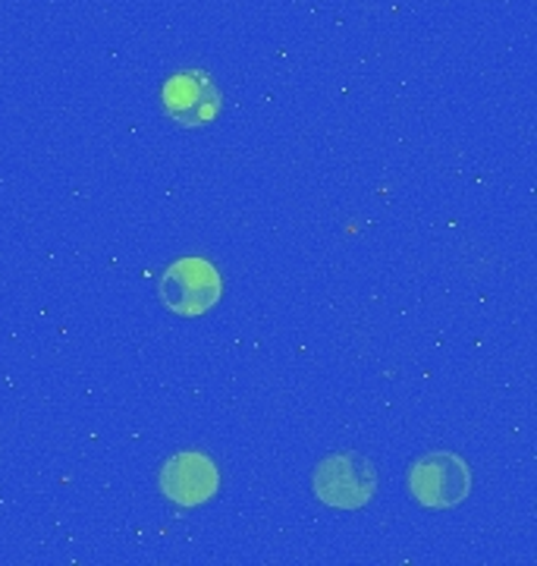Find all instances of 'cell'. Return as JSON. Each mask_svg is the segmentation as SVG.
<instances>
[{
    "label": "cell",
    "instance_id": "7a4b0ae2",
    "mask_svg": "<svg viewBox=\"0 0 537 566\" xmlns=\"http://www.w3.org/2000/svg\"><path fill=\"white\" fill-rule=\"evenodd\" d=\"M409 491L428 510H453L472 491V472L462 457L450 450H434L418 457L409 469Z\"/></svg>",
    "mask_w": 537,
    "mask_h": 566
},
{
    "label": "cell",
    "instance_id": "3957f363",
    "mask_svg": "<svg viewBox=\"0 0 537 566\" xmlns=\"http://www.w3.org/2000/svg\"><path fill=\"white\" fill-rule=\"evenodd\" d=\"M160 303L173 315L199 318L211 312L220 300V274L208 259H179L173 262L158 283Z\"/></svg>",
    "mask_w": 537,
    "mask_h": 566
},
{
    "label": "cell",
    "instance_id": "5b68a950",
    "mask_svg": "<svg viewBox=\"0 0 537 566\" xmlns=\"http://www.w3.org/2000/svg\"><path fill=\"white\" fill-rule=\"evenodd\" d=\"M158 482L167 501L179 506H201L218 494L220 475L218 465L211 463L208 453L186 450V453H177L164 463Z\"/></svg>",
    "mask_w": 537,
    "mask_h": 566
},
{
    "label": "cell",
    "instance_id": "6da1fadb",
    "mask_svg": "<svg viewBox=\"0 0 537 566\" xmlns=\"http://www.w3.org/2000/svg\"><path fill=\"white\" fill-rule=\"evenodd\" d=\"M312 488L320 504L334 510H361L365 504H371L378 491V469L361 453H349V450L330 453L315 465Z\"/></svg>",
    "mask_w": 537,
    "mask_h": 566
},
{
    "label": "cell",
    "instance_id": "277c9868",
    "mask_svg": "<svg viewBox=\"0 0 537 566\" xmlns=\"http://www.w3.org/2000/svg\"><path fill=\"white\" fill-rule=\"evenodd\" d=\"M160 102H164L167 117L177 126H186V129L208 126L220 114L218 85L211 82L208 73H199V70L173 73L170 80L164 82Z\"/></svg>",
    "mask_w": 537,
    "mask_h": 566
}]
</instances>
